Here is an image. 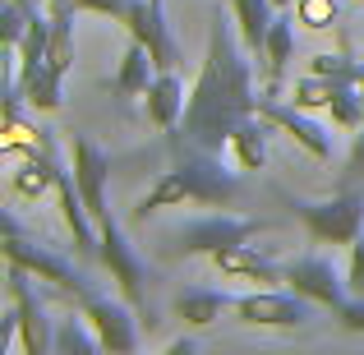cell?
Instances as JSON below:
<instances>
[{"label":"cell","mask_w":364,"mask_h":355,"mask_svg":"<svg viewBox=\"0 0 364 355\" xmlns=\"http://www.w3.org/2000/svg\"><path fill=\"white\" fill-rule=\"evenodd\" d=\"M350 295H364V235L350 240V272H346Z\"/></svg>","instance_id":"4dcf8cb0"},{"label":"cell","mask_w":364,"mask_h":355,"mask_svg":"<svg viewBox=\"0 0 364 355\" xmlns=\"http://www.w3.org/2000/svg\"><path fill=\"white\" fill-rule=\"evenodd\" d=\"M70 166H74V180H79V194H83V203H88L92 222L111 217V208H107L111 157L88 139V134H74V139H70Z\"/></svg>","instance_id":"7c38bea8"},{"label":"cell","mask_w":364,"mask_h":355,"mask_svg":"<svg viewBox=\"0 0 364 355\" xmlns=\"http://www.w3.org/2000/svg\"><path fill=\"white\" fill-rule=\"evenodd\" d=\"M5 263L28 267L37 282H51L55 291L74 295V300H88V295H97V291H92V282H88V277H83L65 254H55V249H46V245L23 240V231H18V222H14V213H5Z\"/></svg>","instance_id":"8992f818"},{"label":"cell","mask_w":364,"mask_h":355,"mask_svg":"<svg viewBox=\"0 0 364 355\" xmlns=\"http://www.w3.org/2000/svg\"><path fill=\"white\" fill-rule=\"evenodd\" d=\"M337 323H341V332H364V295H350L346 304L337 309Z\"/></svg>","instance_id":"f546056e"},{"label":"cell","mask_w":364,"mask_h":355,"mask_svg":"<svg viewBox=\"0 0 364 355\" xmlns=\"http://www.w3.org/2000/svg\"><path fill=\"white\" fill-rule=\"evenodd\" d=\"M258 116L272 124L277 134H286L291 143H300L314 161H332V134L314 120V111L295 107L291 97L282 102V97H272V92H263V97H258Z\"/></svg>","instance_id":"9c48e42d"},{"label":"cell","mask_w":364,"mask_h":355,"mask_svg":"<svg viewBox=\"0 0 364 355\" xmlns=\"http://www.w3.org/2000/svg\"><path fill=\"white\" fill-rule=\"evenodd\" d=\"M55 180H60V161H55L51 139H46V129H42V139L33 143V157L14 171V189L23 198H42V194H51V189H55Z\"/></svg>","instance_id":"e0dca14e"},{"label":"cell","mask_w":364,"mask_h":355,"mask_svg":"<svg viewBox=\"0 0 364 355\" xmlns=\"http://www.w3.org/2000/svg\"><path fill=\"white\" fill-rule=\"evenodd\" d=\"M74 9H83V14H102V18H124V9H129V0H70Z\"/></svg>","instance_id":"f1b7e54d"},{"label":"cell","mask_w":364,"mask_h":355,"mask_svg":"<svg viewBox=\"0 0 364 355\" xmlns=\"http://www.w3.org/2000/svg\"><path fill=\"white\" fill-rule=\"evenodd\" d=\"M263 92H282V79H286V70H291V60H295V33H291V14L286 9H277V18H272V28H267V42H263Z\"/></svg>","instance_id":"2e32d148"},{"label":"cell","mask_w":364,"mask_h":355,"mask_svg":"<svg viewBox=\"0 0 364 355\" xmlns=\"http://www.w3.org/2000/svg\"><path fill=\"white\" fill-rule=\"evenodd\" d=\"M235 304V295L231 291H208V286H198V291H185V295H176V319H185L189 328H213L217 319H222L226 309Z\"/></svg>","instance_id":"ffe728a7"},{"label":"cell","mask_w":364,"mask_h":355,"mask_svg":"<svg viewBox=\"0 0 364 355\" xmlns=\"http://www.w3.org/2000/svg\"><path fill=\"white\" fill-rule=\"evenodd\" d=\"M332 92H337V79H323V74L309 70L291 88V102H295V107H304V111H318V107H328V102H332Z\"/></svg>","instance_id":"d4e9b609"},{"label":"cell","mask_w":364,"mask_h":355,"mask_svg":"<svg viewBox=\"0 0 364 355\" xmlns=\"http://www.w3.org/2000/svg\"><path fill=\"white\" fill-rule=\"evenodd\" d=\"M309 70H314V74H323V79H337V83H355L364 65H360V60H350L346 51H318V55L309 60Z\"/></svg>","instance_id":"484cf974"},{"label":"cell","mask_w":364,"mask_h":355,"mask_svg":"<svg viewBox=\"0 0 364 355\" xmlns=\"http://www.w3.org/2000/svg\"><path fill=\"white\" fill-rule=\"evenodd\" d=\"M143 116H148V124H157L161 134L180 129V120H185V83L176 79V70L152 74L148 92H143Z\"/></svg>","instance_id":"9a60e30c"},{"label":"cell","mask_w":364,"mask_h":355,"mask_svg":"<svg viewBox=\"0 0 364 355\" xmlns=\"http://www.w3.org/2000/svg\"><path fill=\"white\" fill-rule=\"evenodd\" d=\"M88 319H55V355H92L102 351L97 332L83 328Z\"/></svg>","instance_id":"cb8c5ba5"},{"label":"cell","mask_w":364,"mask_h":355,"mask_svg":"<svg viewBox=\"0 0 364 355\" xmlns=\"http://www.w3.org/2000/svg\"><path fill=\"white\" fill-rule=\"evenodd\" d=\"M337 185H364V129H355V143H350L346 161H341V180Z\"/></svg>","instance_id":"83f0119b"},{"label":"cell","mask_w":364,"mask_h":355,"mask_svg":"<svg viewBox=\"0 0 364 355\" xmlns=\"http://www.w3.org/2000/svg\"><path fill=\"white\" fill-rule=\"evenodd\" d=\"M314 245H350L364 235V185H337L328 198H286Z\"/></svg>","instance_id":"3957f363"},{"label":"cell","mask_w":364,"mask_h":355,"mask_svg":"<svg viewBox=\"0 0 364 355\" xmlns=\"http://www.w3.org/2000/svg\"><path fill=\"white\" fill-rule=\"evenodd\" d=\"M231 14H235V28H240V42L249 46V55H263V42H267V28L277 18V5L272 0H231Z\"/></svg>","instance_id":"44dd1931"},{"label":"cell","mask_w":364,"mask_h":355,"mask_svg":"<svg viewBox=\"0 0 364 355\" xmlns=\"http://www.w3.org/2000/svg\"><path fill=\"white\" fill-rule=\"evenodd\" d=\"M152 74H157V65H152L148 46H143V42H134V37H129V46H124V60H120L116 79H111V97H116L120 107H129L134 97H143V92H148Z\"/></svg>","instance_id":"ac0fdd59"},{"label":"cell","mask_w":364,"mask_h":355,"mask_svg":"<svg viewBox=\"0 0 364 355\" xmlns=\"http://www.w3.org/2000/svg\"><path fill=\"white\" fill-rule=\"evenodd\" d=\"M309 309L314 300H304V295H295L291 286H254V291H240L231 304L235 323H245V328H304L309 323Z\"/></svg>","instance_id":"ba28073f"},{"label":"cell","mask_w":364,"mask_h":355,"mask_svg":"<svg viewBox=\"0 0 364 355\" xmlns=\"http://www.w3.org/2000/svg\"><path fill=\"white\" fill-rule=\"evenodd\" d=\"M171 152H176V161H171V171H161L157 185L134 203V222H148L161 208H185V203L226 208V203H235V194H240V185H245L240 166L231 171L222 161V152L189 148V143H180V139H171Z\"/></svg>","instance_id":"7a4b0ae2"},{"label":"cell","mask_w":364,"mask_h":355,"mask_svg":"<svg viewBox=\"0 0 364 355\" xmlns=\"http://www.w3.org/2000/svg\"><path fill=\"white\" fill-rule=\"evenodd\" d=\"M286 286H291L295 295H304V300H314V304H323V309H332L337 314L341 304L350 300V286L341 282L337 272H332V263L328 258H318V254H304V258H291L286 263Z\"/></svg>","instance_id":"4fadbf2b"},{"label":"cell","mask_w":364,"mask_h":355,"mask_svg":"<svg viewBox=\"0 0 364 355\" xmlns=\"http://www.w3.org/2000/svg\"><path fill=\"white\" fill-rule=\"evenodd\" d=\"M328 116H332L337 129H346V134L364 129V102H360L355 83H337V92H332V102H328Z\"/></svg>","instance_id":"603a6c76"},{"label":"cell","mask_w":364,"mask_h":355,"mask_svg":"<svg viewBox=\"0 0 364 355\" xmlns=\"http://www.w3.org/2000/svg\"><path fill=\"white\" fill-rule=\"evenodd\" d=\"M60 83H65V74L42 60L23 83H18V92H23V102L33 111H60Z\"/></svg>","instance_id":"7402d4cb"},{"label":"cell","mask_w":364,"mask_h":355,"mask_svg":"<svg viewBox=\"0 0 364 355\" xmlns=\"http://www.w3.org/2000/svg\"><path fill=\"white\" fill-rule=\"evenodd\" d=\"M97 258L107 263V272H111V282L120 286V295L134 304V314H139V323L143 328H157V314H152V300H148V282H152V267L143 263L139 254H134V245L124 240L120 231V222L116 217H102L97 222Z\"/></svg>","instance_id":"5b68a950"},{"label":"cell","mask_w":364,"mask_h":355,"mask_svg":"<svg viewBox=\"0 0 364 355\" xmlns=\"http://www.w3.org/2000/svg\"><path fill=\"white\" fill-rule=\"evenodd\" d=\"M213 267L231 282H249V286H286V263H272L267 254H258L254 245H231L217 249Z\"/></svg>","instance_id":"5bb4252c"},{"label":"cell","mask_w":364,"mask_h":355,"mask_svg":"<svg viewBox=\"0 0 364 355\" xmlns=\"http://www.w3.org/2000/svg\"><path fill=\"white\" fill-rule=\"evenodd\" d=\"M272 231V222H263V217H231V213H213V217H198V222H185L176 231V254L194 258H213L217 249H231V245H249L254 235Z\"/></svg>","instance_id":"52a82bcc"},{"label":"cell","mask_w":364,"mask_h":355,"mask_svg":"<svg viewBox=\"0 0 364 355\" xmlns=\"http://www.w3.org/2000/svg\"><path fill=\"white\" fill-rule=\"evenodd\" d=\"M14 337L28 355L55 351V319H46L42 295L33 291V272L9 263V309H5V323H0V351L14 346Z\"/></svg>","instance_id":"277c9868"},{"label":"cell","mask_w":364,"mask_h":355,"mask_svg":"<svg viewBox=\"0 0 364 355\" xmlns=\"http://www.w3.org/2000/svg\"><path fill=\"white\" fill-rule=\"evenodd\" d=\"M79 314L88 319V328L97 332L102 351L111 355H129L139 351V314H134L129 300H111V295H88V300H79Z\"/></svg>","instance_id":"30bf717a"},{"label":"cell","mask_w":364,"mask_h":355,"mask_svg":"<svg viewBox=\"0 0 364 355\" xmlns=\"http://www.w3.org/2000/svg\"><path fill=\"white\" fill-rule=\"evenodd\" d=\"M295 14L309 28H332L337 23V0H295Z\"/></svg>","instance_id":"4316f807"},{"label":"cell","mask_w":364,"mask_h":355,"mask_svg":"<svg viewBox=\"0 0 364 355\" xmlns=\"http://www.w3.org/2000/svg\"><path fill=\"white\" fill-rule=\"evenodd\" d=\"M272 134H277V129H272L263 116H249V120L235 124L226 152L235 157V166H240V171H263V161H267V139H272Z\"/></svg>","instance_id":"d6986e66"},{"label":"cell","mask_w":364,"mask_h":355,"mask_svg":"<svg viewBox=\"0 0 364 355\" xmlns=\"http://www.w3.org/2000/svg\"><path fill=\"white\" fill-rule=\"evenodd\" d=\"M249 116H258L249 46L240 42L235 14L226 18L222 9H213L203 70H198L194 88H189L185 120H180V129H171V139L189 143V148H203V152H226L235 124L249 120Z\"/></svg>","instance_id":"6da1fadb"},{"label":"cell","mask_w":364,"mask_h":355,"mask_svg":"<svg viewBox=\"0 0 364 355\" xmlns=\"http://www.w3.org/2000/svg\"><path fill=\"white\" fill-rule=\"evenodd\" d=\"M272 5H277V9H291V5H295V0H272Z\"/></svg>","instance_id":"d6a6232c"},{"label":"cell","mask_w":364,"mask_h":355,"mask_svg":"<svg viewBox=\"0 0 364 355\" xmlns=\"http://www.w3.org/2000/svg\"><path fill=\"white\" fill-rule=\"evenodd\" d=\"M124 33L134 37V42L148 46L152 65L157 70H176L180 60V46H176V33H171L166 23V5H152V0H129V9H124Z\"/></svg>","instance_id":"8fae6325"},{"label":"cell","mask_w":364,"mask_h":355,"mask_svg":"<svg viewBox=\"0 0 364 355\" xmlns=\"http://www.w3.org/2000/svg\"><path fill=\"white\" fill-rule=\"evenodd\" d=\"M189 351H194V341H189V337H180V341H171V346H166V355H189Z\"/></svg>","instance_id":"1f68e13d"}]
</instances>
